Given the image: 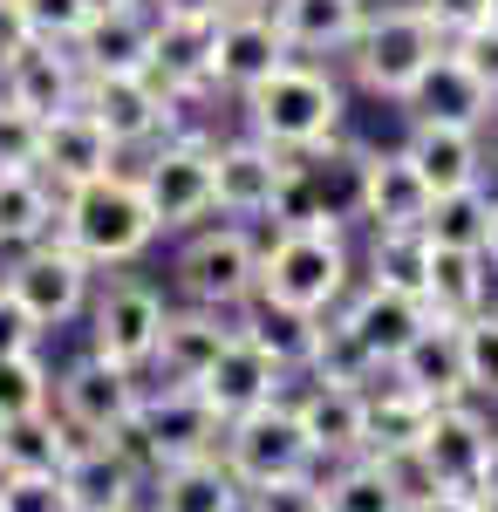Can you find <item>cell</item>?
<instances>
[{
  "label": "cell",
  "mask_w": 498,
  "mask_h": 512,
  "mask_svg": "<svg viewBox=\"0 0 498 512\" xmlns=\"http://www.w3.org/2000/svg\"><path fill=\"white\" fill-rule=\"evenodd\" d=\"M239 110H246V137L273 144L280 158H301L314 144L342 137L348 96L321 62H301V55H294V62H280L267 82H253V89L239 96Z\"/></svg>",
  "instance_id": "6da1fadb"
},
{
  "label": "cell",
  "mask_w": 498,
  "mask_h": 512,
  "mask_svg": "<svg viewBox=\"0 0 498 512\" xmlns=\"http://www.w3.org/2000/svg\"><path fill=\"white\" fill-rule=\"evenodd\" d=\"M55 233L76 246L89 267H130V260H144L157 239V219L151 205H144V185H137V171H103V178H82L62 192L55 205Z\"/></svg>",
  "instance_id": "7a4b0ae2"
},
{
  "label": "cell",
  "mask_w": 498,
  "mask_h": 512,
  "mask_svg": "<svg viewBox=\"0 0 498 512\" xmlns=\"http://www.w3.org/2000/svg\"><path fill=\"white\" fill-rule=\"evenodd\" d=\"M219 431H226V424L205 410V396H198V390L151 383V390L137 396V410L110 431V444L137 465V472H144V485H151L164 465H185V458L219 451Z\"/></svg>",
  "instance_id": "3957f363"
},
{
  "label": "cell",
  "mask_w": 498,
  "mask_h": 512,
  "mask_svg": "<svg viewBox=\"0 0 498 512\" xmlns=\"http://www.w3.org/2000/svg\"><path fill=\"white\" fill-rule=\"evenodd\" d=\"M355 287V260H348L342 226H294V233H273L260 246V294L307 308V315H335L342 294Z\"/></svg>",
  "instance_id": "277c9868"
},
{
  "label": "cell",
  "mask_w": 498,
  "mask_h": 512,
  "mask_svg": "<svg viewBox=\"0 0 498 512\" xmlns=\"http://www.w3.org/2000/svg\"><path fill=\"white\" fill-rule=\"evenodd\" d=\"M171 287L185 294V308H212V315H239L260 294V239L253 226H192L178 260H171Z\"/></svg>",
  "instance_id": "5b68a950"
},
{
  "label": "cell",
  "mask_w": 498,
  "mask_h": 512,
  "mask_svg": "<svg viewBox=\"0 0 498 512\" xmlns=\"http://www.w3.org/2000/svg\"><path fill=\"white\" fill-rule=\"evenodd\" d=\"M437 55H444V35L423 21L417 7H369L362 28H355V41L342 48L348 76L362 82L369 96H383V103H403V89H410Z\"/></svg>",
  "instance_id": "8992f818"
},
{
  "label": "cell",
  "mask_w": 498,
  "mask_h": 512,
  "mask_svg": "<svg viewBox=\"0 0 498 512\" xmlns=\"http://www.w3.org/2000/svg\"><path fill=\"white\" fill-rule=\"evenodd\" d=\"M219 458H226V472L239 478V492H260V485H280V478L321 472V458H314V444H307V431H301V417H294L287 396L246 410V417H232L226 431H219Z\"/></svg>",
  "instance_id": "52a82bcc"
},
{
  "label": "cell",
  "mask_w": 498,
  "mask_h": 512,
  "mask_svg": "<svg viewBox=\"0 0 498 512\" xmlns=\"http://www.w3.org/2000/svg\"><path fill=\"white\" fill-rule=\"evenodd\" d=\"M0 287L35 315L41 335H55V328H69V321L89 308V294H96V267H89L62 233H48V239H35V246H21V253H7Z\"/></svg>",
  "instance_id": "ba28073f"
},
{
  "label": "cell",
  "mask_w": 498,
  "mask_h": 512,
  "mask_svg": "<svg viewBox=\"0 0 498 512\" xmlns=\"http://www.w3.org/2000/svg\"><path fill=\"white\" fill-rule=\"evenodd\" d=\"M144 205H151L157 233H192L212 219V144L205 137H157L144 171Z\"/></svg>",
  "instance_id": "9c48e42d"
},
{
  "label": "cell",
  "mask_w": 498,
  "mask_h": 512,
  "mask_svg": "<svg viewBox=\"0 0 498 512\" xmlns=\"http://www.w3.org/2000/svg\"><path fill=\"white\" fill-rule=\"evenodd\" d=\"M89 355H103L116 369H151L157 328H164V294L151 280H110L103 294H89Z\"/></svg>",
  "instance_id": "30bf717a"
},
{
  "label": "cell",
  "mask_w": 498,
  "mask_h": 512,
  "mask_svg": "<svg viewBox=\"0 0 498 512\" xmlns=\"http://www.w3.org/2000/svg\"><path fill=\"white\" fill-rule=\"evenodd\" d=\"M137 396H144V383H137V369H116V362H103V355L82 349L62 376H55V390H48V410L69 424V437H110L130 410H137Z\"/></svg>",
  "instance_id": "8fae6325"
},
{
  "label": "cell",
  "mask_w": 498,
  "mask_h": 512,
  "mask_svg": "<svg viewBox=\"0 0 498 512\" xmlns=\"http://www.w3.org/2000/svg\"><path fill=\"white\" fill-rule=\"evenodd\" d=\"M76 110L110 137L116 151H144L164 130V82L151 69L144 76H82Z\"/></svg>",
  "instance_id": "7c38bea8"
},
{
  "label": "cell",
  "mask_w": 498,
  "mask_h": 512,
  "mask_svg": "<svg viewBox=\"0 0 498 512\" xmlns=\"http://www.w3.org/2000/svg\"><path fill=\"white\" fill-rule=\"evenodd\" d=\"M430 185L417 178V164L403 151H362L355 164V212L369 233H423V212H430Z\"/></svg>",
  "instance_id": "4fadbf2b"
},
{
  "label": "cell",
  "mask_w": 498,
  "mask_h": 512,
  "mask_svg": "<svg viewBox=\"0 0 498 512\" xmlns=\"http://www.w3.org/2000/svg\"><path fill=\"white\" fill-rule=\"evenodd\" d=\"M280 62H294V48L273 28L267 7H232V14H219V28H212V89L219 96H246Z\"/></svg>",
  "instance_id": "5bb4252c"
},
{
  "label": "cell",
  "mask_w": 498,
  "mask_h": 512,
  "mask_svg": "<svg viewBox=\"0 0 498 512\" xmlns=\"http://www.w3.org/2000/svg\"><path fill=\"white\" fill-rule=\"evenodd\" d=\"M485 444H492V417L478 410V396H451L430 410V424L417 437V458L430 485L444 492H471L478 485V465H485Z\"/></svg>",
  "instance_id": "9a60e30c"
},
{
  "label": "cell",
  "mask_w": 498,
  "mask_h": 512,
  "mask_svg": "<svg viewBox=\"0 0 498 512\" xmlns=\"http://www.w3.org/2000/svg\"><path fill=\"white\" fill-rule=\"evenodd\" d=\"M342 328L362 342V349L376 355V362H396V355L417 342V328L430 321V308H423V294H410V287H383V280H362V287H348L342 294Z\"/></svg>",
  "instance_id": "2e32d148"
},
{
  "label": "cell",
  "mask_w": 498,
  "mask_h": 512,
  "mask_svg": "<svg viewBox=\"0 0 498 512\" xmlns=\"http://www.w3.org/2000/svg\"><path fill=\"white\" fill-rule=\"evenodd\" d=\"M280 171H287V158L260 137H226V144L212 137V212H226L239 226L267 219Z\"/></svg>",
  "instance_id": "e0dca14e"
},
{
  "label": "cell",
  "mask_w": 498,
  "mask_h": 512,
  "mask_svg": "<svg viewBox=\"0 0 498 512\" xmlns=\"http://www.w3.org/2000/svg\"><path fill=\"white\" fill-rule=\"evenodd\" d=\"M403 117L410 123H451V130H485L498 117V96L464 69L458 55H451V41H444V55L403 89Z\"/></svg>",
  "instance_id": "ac0fdd59"
},
{
  "label": "cell",
  "mask_w": 498,
  "mask_h": 512,
  "mask_svg": "<svg viewBox=\"0 0 498 512\" xmlns=\"http://www.w3.org/2000/svg\"><path fill=\"white\" fill-rule=\"evenodd\" d=\"M287 383H294V376H287L280 362H267L246 335H232L226 349H219V362L198 376L192 390L205 396V410H212L219 424H232V417H246V410H260V403H280Z\"/></svg>",
  "instance_id": "d6986e66"
},
{
  "label": "cell",
  "mask_w": 498,
  "mask_h": 512,
  "mask_svg": "<svg viewBox=\"0 0 498 512\" xmlns=\"http://www.w3.org/2000/svg\"><path fill=\"white\" fill-rule=\"evenodd\" d=\"M151 7H96L89 28L69 41L82 76H144L151 69Z\"/></svg>",
  "instance_id": "ffe728a7"
},
{
  "label": "cell",
  "mask_w": 498,
  "mask_h": 512,
  "mask_svg": "<svg viewBox=\"0 0 498 512\" xmlns=\"http://www.w3.org/2000/svg\"><path fill=\"white\" fill-rule=\"evenodd\" d=\"M76 89H82V69L69 48L55 41H21L0 69V96L28 117H55V110H76Z\"/></svg>",
  "instance_id": "44dd1931"
},
{
  "label": "cell",
  "mask_w": 498,
  "mask_h": 512,
  "mask_svg": "<svg viewBox=\"0 0 498 512\" xmlns=\"http://www.w3.org/2000/svg\"><path fill=\"white\" fill-rule=\"evenodd\" d=\"M62 492H69V512H123L137 506L144 492V472L116 451L110 437H76V451L62 458Z\"/></svg>",
  "instance_id": "7402d4cb"
},
{
  "label": "cell",
  "mask_w": 498,
  "mask_h": 512,
  "mask_svg": "<svg viewBox=\"0 0 498 512\" xmlns=\"http://www.w3.org/2000/svg\"><path fill=\"white\" fill-rule=\"evenodd\" d=\"M226 342H232L226 315H212V308H164V328H157V349H151V376L192 390L198 376L219 362Z\"/></svg>",
  "instance_id": "603a6c76"
},
{
  "label": "cell",
  "mask_w": 498,
  "mask_h": 512,
  "mask_svg": "<svg viewBox=\"0 0 498 512\" xmlns=\"http://www.w3.org/2000/svg\"><path fill=\"white\" fill-rule=\"evenodd\" d=\"M116 164H123V151H116L82 110H55V117H41V158H35V171L55 185V192H69V185H82V178H103V171H116Z\"/></svg>",
  "instance_id": "cb8c5ba5"
},
{
  "label": "cell",
  "mask_w": 498,
  "mask_h": 512,
  "mask_svg": "<svg viewBox=\"0 0 498 512\" xmlns=\"http://www.w3.org/2000/svg\"><path fill=\"white\" fill-rule=\"evenodd\" d=\"M287 403H294V417H301V431H307V444H314L321 465H348V458L369 451L362 390H348V383H307V390H294Z\"/></svg>",
  "instance_id": "d4e9b609"
},
{
  "label": "cell",
  "mask_w": 498,
  "mask_h": 512,
  "mask_svg": "<svg viewBox=\"0 0 498 512\" xmlns=\"http://www.w3.org/2000/svg\"><path fill=\"white\" fill-rule=\"evenodd\" d=\"M389 376L403 383V390L430 396V403H451V396H471V383H464V321H423L417 342L389 362Z\"/></svg>",
  "instance_id": "484cf974"
},
{
  "label": "cell",
  "mask_w": 498,
  "mask_h": 512,
  "mask_svg": "<svg viewBox=\"0 0 498 512\" xmlns=\"http://www.w3.org/2000/svg\"><path fill=\"white\" fill-rule=\"evenodd\" d=\"M485 130H451V123H410L403 137V158L417 164V178L430 192H464V185H485Z\"/></svg>",
  "instance_id": "4316f807"
},
{
  "label": "cell",
  "mask_w": 498,
  "mask_h": 512,
  "mask_svg": "<svg viewBox=\"0 0 498 512\" xmlns=\"http://www.w3.org/2000/svg\"><path fill=\"white\" fill-rule=\"evenodd\" d=\"M492 260L485 253H458V246H430V267H423V308L437 321H471L492 308Z\"/></svg>",
  "instance_id": "83f0119b"
},
{
  "label": "cell",
  "mask_w": 498,
  "mask_h": 512,
  "mask_svg": "<svg viewBox=\"0 0 498 512\" xmlns=\"http://www.w3.org/2000/svg\"><path fill=\"white\" fill-rule=\"evenodd\" d=\"M144 512H246V492L226 472V458L205 451V458H185V465H164L151 478V506Z\"/></svg>",
  "instance_id": "f1b7e54d"
},
{
  "label": "cell",
  "mask_w": 498,
  "mask_h": 512,
  "mask_svg": "<svg viewBox=\"0 0 498 512\" xmlns=\"http://www.w3.org/2000/svg\"><path fill=\"white\" fill-rule=\"evenodd\" d=\"M232 335H246V342L267 355V362H280L287 376H301L307 355H314V335H321V315H307V308H287V301L253 294V301L232 315Z\"/></svg>",
  "instance_id": "f546056e"
},
{
  "label": "cell",
  "mask_w": 498,
  "mask_h": 512,
  "mask_svg": "<svg viewBox=\"0 0 498 512\" xmlns=\"http://www.w3.org/2000/svg\"><path fill=\"white\" fill-rule=\"evenodd\" d=\"M267 14L294 55H342L369 14V0H267Z\"/></svg>",
  "instance_id": "4dcf8cb0"
},
{
  "label": "cell",
  "mask_w": 498,
  "mask_h": 512,
  "mask_svg": "<svg viewBox=\"0 0 498 512\" xmlns=\"http://www.w3.org/2000/svg\"><path fill=\"white\" fill-rule=\"evenodd\" d=\"M212 28L219 21H178V14H157L151 28V76L164 89H212ZM219 96V89H212Z\"/></svg>",
  "instance_id": "1f68e13d"
},
{
  "label": "cell",
  "mask_w": 498,
  "mask_h": 512,
  "mask_svg": "<svg viewBox=\"0 0 498 512\" xmlns=\"http://www.w3.org/2000/svg\"><path fill=\"white\" fill-rule=\"evenodd\" d=\"M55 205L62 192L41 171H0V253H21L55 233Z\"/></svg>",
  "instance_id": "d6a6232c"
},
{
  "label": "cell",
  "mask_w": 498,
  "mask_h": 512,
  "mask_svg": "<svg viewBox=\"0 0 498 512\" xmlns=\"http://www.w3.org/2000/svg\"><path fill=\"white\" fill-rule=\"evenodd\" d=\"M69 451H76V437L55 410H28V417L0 424V472H62Z\"/></svg>",
  "instance_id": "836d02e7"
},
{
  "label": "cell",
  "mask_w": 498,
  "mask_h": 512,
  "mask_svg": "<svg viewBox=\"0 0 498 512\" xmlns=\"http://www.w3.org/2000/svg\"><path fill=\"white\" fill-rule=\"evenodd\" d=\"M492 233V185H464V192H437L423 212V239L430 246H458V253H485Z\"/></svg>",
  "instance_id": "e575fe53"
},
{
  "label": "cell",
  "mask_w": 498,
  "mask_h": 512,
  "mask_svg": "<svg viewBox=\"0 0 498 512\" xmlns=\"http://www.w3.org/2000/svg\"><path fill=\"white\" fill-rule=\"evenodd\" d=\"M321 512H410L396 499V485L376 458H348V465H321Z\"/></svg>",
  "instance_id": "d590c367"
},
{
  "label": "cell",
  "mask_w": 498,
  "mask_h": 512,
  "mask_svg": "<svg viewBox=\"0 0 498 512\" xmlns=\"http://www.w3.org/2000/svg\"><path fill=\"white\" fill-rule=\"evenodd\" d=\"M301 376H307V383H348V390H369V383L383 376V362L348 335L342 315H321V335H314V355H307Z\"/></svg>",
  "instance_id": "8d00e7d4"
},
{
  "label": "cell",
  "mask_w": 498,
  "mask_h": 512,
  "mask_svg": "<svg viewBox=\"0 0 498 512\" xmlns=\"http://www.w3.org/2000/svg\"><path fill=\"white\" fill-rule=\"evenodd\" d=\"M273 233H294V226H328L335 212H328V198H321V185H314V171H307L301 158H287V171H280V185H273V205H267ZM342 226V219H335Z\"/></svg>",
  "instance_id": "74e56055"
},
{
  "label": "cell",
  "mask_w": 498,
  "mask_h": 512,
  "mask_svg": "<svg viewBox=\"0 0 498 512\" xmlns=\"http://www.w3.org/2000/svg\"><path fill=\"white\" fill-rule=\"evenodd\" d=\"M48 390H55V369L48 355H0V424L7 417H28V410H48Z\"/></svg>",
  "instance_id": "f35d334b"
},
{
  "label": "cell",
  "mask_w": 498,
  "mask_h": 512,
  "mask_svg": "<svg viewBox=\"0 0 498 512\" xmlns=\"http://www.w3.org/2000/svg\"><path fill=\"white\" fill-rule=\"evenodd\" d=\"M423 267H430V239L423 233H369V280L383 287H423Z\"/></svg>",
  "instance_id": "ab89813d"
},
{
  "label": "cell",
  "mask_w": 498,
  "mask_h": 512,
  "mask_svg": "<svg viewBox=\"0 0 498 512\" xmlns=\"http://www.w3.org/2000/svg\"><path fill=\"white\" fill-rule=\"evenodd\" d=\"M464 383H471L478 403H485V396L498 403V315L492 308L464 321Z\"/></svg>",
  "instance_id": "60d3db41"
},
{
  "label": "cell",
  "mask_w": 498,
  "mask_h": 512,
  "mask_svg": "<svg viewBox=\"0 0 498 512\" xmlns=\"http://www.w3.org/2000/svg\"><path fill=\"white\" fill-rule=\"evenodd\" d=\"M14 7H21V21H28V35L55 41V48H69V41L89 28V14H96V0H14Z\"/></svg>",
  "instance_id": "b9f144b4"
},
{
  "label": "cell",
  "mask_w": 498,
  "mask_h": 512,
  "mask_svg": "<svg viewBox=\"0 0 498 512\" xmlns=\"http://www.w3.org/2000/svg\"><path fill=\"white\" fill-rule=\"evenodd\" d=\"M0 512H69L55 472H0Z\"/></svg>",
  "instance_id": "7bdbcfd3"
},
{
  "label": "cell",
  "mask_w": 498,
  "mask_h": 512,
  "mask_svg": "<svg viewBox=\"0 0 498 512\" xmlns=\"http://www.w3.org/2000/svg\"><path fill=\"white\" fill-rule=\"evenodd\" d=\"M35 158H41V117L14 110L0 96V171H35Z\"/></svg>",
  "instance_id": "ee69618b"
},
{
  "label": "cell",
  "mask_w": 498,
  "mask_h": 512,
  "mask_svg": "<svg viewBox=\"0 0 498 512\" xmlns=\"http://www.w3.org/2000/svg\"><path fill=\"white\" fill-rule=\"evenodd\" d=\"M417 14L444 41H458V35H471V28H485V21H492L498 0H417Z\"/></svg>",
  "instance_id": "f6af8a7d"
},
{
  "label": "cell",
  "mask_w": 498,
  "mask_h": 512,
  "mask_svg": "<svg viewBox=\"0 0 498 512\" xmlns=\"http://www.w3.org/2000/svg\"><path fill=\"white\" fill-rule=\"evenodd\" d=\"M246 512H321V472L280 478V485H260V492H246Z\"/></svg>",
  "instance_id": "bcb514c9"
},
{
  "label": "cell",
  "mask_w": 498,
  "mask_h": 512,
  "mask_svg": "<svg viewBox=\"0 0 498 512\" xmlns=\"http://www.w3.org/2000/svg\"><path fill=\"white\" fill-rule=\"evenodd\" d=\"M451 55H458L464 69H471V76H478V82H485V89L498 96V14L485 21V28H471V35L451 41Z\"/></svg>",
  "instance_id": "7dc6e473"
},
{
  "label": "cell",
  "mask_w": 498,
  "mask_h": 512,
  "mask_svg": "<svg viewBox=\"0 0 498 512\" xmlns=\"http://www.w3.org/2000/svg\"><path fill=\"white\" fill-rule=\"evenodd\" d=\"M41 342H48V335L35 328V315L0 287V355H28V349H41Z\"/></svg>",
  "instance_id": "c3c4849f"
},
{
  "label": "cell",
  "mask_w": 498,
  "mask_h": 512,
  "mask_svg": "<svg viewBox=\"0 0 498 512\" xmlns=\"http://www.w3.org/2000/svg\"><path fill=\"white\" fill-rule=\"evenodd\" d=\"M239 0H151V14H178V21H219Z\"/></svg>",
  "instance_id": "681fc988"
},
{
  "label": "cell",
  "mask_w": 498,
  "mask_h": 512,
  "mask_svg": "<svg viewBox=\"0 0 498 512\" xmlns=\"http://www.w3.org/2000/svg\"><path fill=\"white\" fill-rule=\"evenodd\" d=\"M410 512H492V506H485L478 492H444V485H437V492H423Z\"/></svg>",
  "instance_id": "f907efd6"
},
{
  "label": "cell",
  "mask_w": 498,
  "mask_h": 512,
  "mask_svg": "<svg viewBox=\"0 0 498 512\" xmlns=\"http://www.w3.org/2000/svg\"><path fill=\"white\" fill-rule=\"evenodd\" d=\"M21 41H35V35H28V21H21V7L0 0V69H7V55H14Z\"/></svg>",
  "instance_id": "816d5d0a"
},
{
  "label": "cell",
  "mask_w": 498,
  "mask_h": 512,
  "mask_svg": "<svg viewBox=\"0 0 498 512\" xmlns=\"http://www.w3.org/2000/svg\"><path fill=\"white\" fill-rule=\"evenodd\" d=\"M471 492L498 512V431H492V444H485V465H478V485H471Z\"/></svg>",
  "instance_id": "f5cc1de1"
},
{
  "label": "cell",
  "mask_w": 498,
  "mask_h": 512,
  "mask_svg": "<svg viewBox=\"0 0 498 512\" xmlns=\"http://www.w3.org/2000/svg\"><path fill=\"white\" fill-rule=\"evenodd\" d=\"M485 260L498 267V192H492V233H485Z\"/></svg>",
  "instance_id": "db71d44e"
},
{
  "label": "cell",
  "mask_w": 498,
  "mask_h": 512,
  "mask_svg": "<svg viewBox=\"0 0 498 512\" xmlns=\"http://www.w3.org/2000/svg\"><path fill=\"white\" fill-rule=\"evenodd\" d=\"M96 7H151V0H96Z\"/></svg>",
  "instance_id": "11a10c76"
},
{
  "label": "cell",
  "mask_w": 498,
  "mask_h": 512,
  "mask_svg": "<svg viewBox=\"0 0 498 512\" xmlns=\"http://www.w3.org/2000/svg\"><path fill=\"white\" fill-rule=\"evenodd\" d=\"M239 7H267V0H239Z\"/></svg>",
  "instance_id": "9f6ffc18"
},
{
  "label": "cell",
  "mask_w": 498,
  "mask_h": 512,
  "mask_svg": "<svg viewBox=\"0 0 498 512\" xmlns=\"http://www.w3.org/2000/svg\"><path fill=\"white\" fill-rule=\"evenodd\" d=\"M123 512H144V506H123Z\"/></svg>",
  "instance_id": "6f0895ef"
},
{
  "label": "cell",
  "mask_w": 498,
  "mask_h": 512,
  "mask_svg": "<svg viewBox=\"0 0 498 512\" xmlns=\"http://www.w3.org/2000/svg\"><path fill=\"white\" fill-rule=\"evenodd\" d=\"M492 315H498V301H492Z\"/></svg>",
  "instance_id": "680465c9"
}]
</instances>
